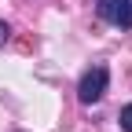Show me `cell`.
Here are the masks:
<instances>
[{"instance_id":"obj_4","label":"cell","mask_w":132,"mask_h":132,"mask_svg":"<svg viewBox=\"0 0 132 132\" xmlns=\"http://www.w3.org/2000/svg\"><path fill=\"white\" fill-rule=\"evenodd\" d=\"M7 40H11V26H7V22H0V48H4Z\"/></svg>"},{"instance_id":"obj_3","label":"cell","mask_w":132,"mask_h":132,"mask_svg":"<svg viewBox=\"0 0 132 132\" xmlns=\"http://www.w3.org/2000/svg\"><path fill=\"white\" fill-rule=\"evenodd\" d=\"M118 121H121V128H125V132H132V103H128V106H121Z\"/></svg>"},{"instance_id":"obj_2","label":"cell","mask_w":132,"mask_h":132,"mask_svg":"<svg viewBox=\"0 0 132 132\" xmlns=\"http://www.w3.org/2000/svg\"><path fill=\"white\" fill-rule=\"evenodd\" d=\"M95 11L103 22L132 29V0H95Z\"/></svg>"},{"instance_id":"obj_1","label":"cell","mask_w":132,"mask_h":132,"mask_svg":"<svg viewBox=\"0 0 132 132\" xmlns=\"http://www.w3.org/2000/svg\"><path fill=\"white\" fill-rule=\"evenodd\" d=\"M106 81H110L106 66H92V70L81 77V85H77V99H81L85 106L99 103V99H103V92H106Z\"/></svg>"}]
</instances>
